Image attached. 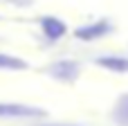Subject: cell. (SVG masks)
<instances>
[{
  "label": "cell",
  "instance_id": "4",
  "mask_svg": "<svg viewBox=\"0 0 128 126\" xmlns=\"http://www.w3.org/2000/svg\"><path fill=\"white\" fill-rule=\"evenodd\" d=\"M108 29V25H92V27H88V29H79L76 34H79V38H94V36H101L104 32Z\"/></svg>",
  "mask_w": 128,
  "mask_h": 126
},
{
  "label": "cell",
  "instance_id": "6",
  "mask_svg": "<svg viewBox=\"0 0 128 126\" xmlns=\"http://www.w3.org/2000/svg\"><path fill=\"white\" fill-rule=\"evenodd\" d=\"M101 65L112 68V70H119V72H128V61H122V59H104Z\"/></svg>",
  "mask_w": 128,
  "mask_h": 126
},
{
  "label": "cell",
  "instance_id": "5",
  "mask_svg": "<svg viewBox=\"0 0 128 126\" xmlns=\"http://www.w3.org/2000/svg\"><path fill=\"white\" fill-rule=\"evenodd\" d=\"M115 119H117V122H122V124H128V95L119 99L117 110H115Z\"/></svg>",
  "mask_w": 128,
  "mask_h": 126
},
{
  "label": "cell",
  "instance_id": "3",
  "mask_svg": "<svg viewBox=\"0 0 128 126\" xmlns=\"http://www.w3.org/2000/svg\"><path fill=\"white\" fill-rule=\"evenodd\" d=\"M27 63L16 59V56H9V54H0V70H25Z\"/></svg>",
  "mask_w": 128,
  "mask_h": 126
},
{
  "label": "cell",
  "instance_id": "1",
  "mask_svg": "<svg viewBox=\"0 0 128 126\" xmlns=\"http://www.w3.org/2000/svg\"><path fill=\"white\" fill-rule=\"evenodd\" d=\"M36 115H43V110L18 104H0V117H36Z\"/></svg>",
  "mask_w": 128,
  "mask_h": 126
},
{
  "label": "cell",
  "instance_id": "2",
  "mask_svg": "<svg viewBox=\"0 0 128 126\" xmlns=\"http://www.w3.org/2000/svg\"><path fill=\"white\" fill-rule=\"evenodd\" d=\"M43 29H45V36L50 38H58L65 34V25L56 18H43Z\"/></svg>",
  "mask_w": 128,
  "mask_h": 126
}]
</instances>
